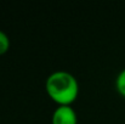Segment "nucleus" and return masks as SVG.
Instances as JSON below:
<instances>
[{"label": "nucleus", "mask_w": 125, "mask_h": 124, "mask_svg": "<svg viewBox=\"0 0 125 124\" xmlns=\"http://www.w3.org/2000/svg\"><path fill=\"white\" fill-rule=\"evenodd\" d=\"M49 97L58 106H71L79 95V83L67 71L52 72L45 82Z\"/></svg>", "instance_id": "f257e3e1"}, {"label": "nucleus", "mask_w": 125, "mask_h": 124, "mask_svg": "<svg viewBox=\"0 0 125 124\" xmlns=\"http://www.w3.org/2000/svg\"><path fill=\"white\" fill-rule=\"evenodd\" d=\"M52 124H77L78 118L72 106H58L51 117Z\"/></svg>", "instance_id": "f03ea898"}, {"label": "nucleus", "mask_w": 125, "mask_h": 124, "mask_svg": "<svg viewBox=\"0 0 125 124\" xmlns=\"http://www.w3.org/2000/svg\"><path fill=\"white\" fill-rule=\"evenodd\" d=\"M115 89L123 97H125V68L119 72L115 78Z\"/></svg>", "instance_id": "7ed1b4c3"}, {"label": "nucleus", "mask_w": 125, "mask_h": 124, "mask_svg": "<svg viewBox=\"0 0 125 124\" xmlns=\"http://www.w3.org/2000/svg\"><path fill=\"white\" fill-rule=\"evenodd\" d=\"M9 49H10V39L5 32L0 31V56L7 52Z\"/></svg>", "instance_id": "20e7f679"}]
</instances>
